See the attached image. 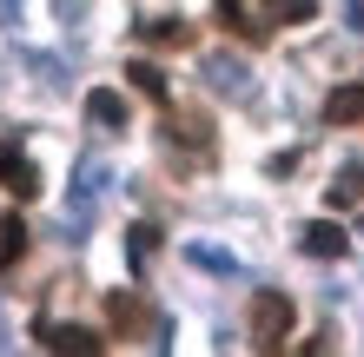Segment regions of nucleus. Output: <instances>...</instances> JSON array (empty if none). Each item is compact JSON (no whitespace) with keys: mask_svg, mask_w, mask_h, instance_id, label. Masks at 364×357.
<instances>
[{"mask_svg":"<svg viewBox=\"0 0 364 357\" xmlns=\"http://www.w3.org/2000/svg\"><path fill=\"white\" fill-rule=\"evenodd\" d=\"M245 324H252V344H259V351H278L291 338V324H298V304L285 298V291H252Z\"/></svg>","mask_w":364,"mask_h":357,"instance_id":"1","label":"nucleus"},{"mask_svg":"<svg viewBox=\"0 0 364 357\" xmlns=\"http://www.w3.org/2000/svg\"><path fill=\"white\" fill-rule=\"evenodd\" d=\"M364 192V172H338V185H331V205H351Z\"/></svg>","mask_w":364,"mask_h":357,"instance_id":"15","label":"nucleus"},{"mask_svg":"<svg viewBox=\"0 0 364 357\" xmlns=\"http://www.w3.org/2000/svg\"><path fill=\"white\" fill-rule=\"evenodd\" d=\"M212 87H219V93H239V67H232V60H212Z\"/></svg>","mask_w":364,"mask_h":357,"instance_id":"16","label":"nucleus"},{"mask_svg":"<svg viewBox=\"0 0 364 357\" xmlns=\"http://www.w3.org/2000/svg\"><path fill=\"white\" fill-rule=\"evenodd\" d=\"M139 40H146V47H192V27L173 20V13H166V20H139Z\"/></svg>","mask_w":364,"mask_h":357,"instance_id":"10","label":"nucleus"},{"mask_svg":"<svg viewBox=\"0 0 364 357\" xmlns=\"http://www.w3.org/2000/svg\"><path fill=\"white\" fill-rule=\"evenodd\" d=\"M126 79H133V87L153 99V106H173V87H166V73L153 67V60H126Z\"/></svg>","mask_w":364,"mask_h":357,"instance_id":"8","label":"nucleus"},{"mask_svg":"<svg viewBox=\"0 0 364 357\" xmlns=\"http://www.w3.org/2000/svg\"><path fill=\"white\" fill-rule=\"evenodd\" d=\"M212 7H219V20H225L232 33H245V40H265V27H252V20H245V0H212Z\"/></svg>","mask_w":364,"mask_h":357,"instance_id":"13","label":"nucleus"},{"mask_svg":"<svg viewBox=\"0 0 364 357\" xmlns=\"http://www.w3.org/2000/svg\"><path fill=\"white\" fill-rule=\"evenodd\" d=\"M33 344L40 351H60V357H93V351H106L100 331H87V324H53V318H33Z\"/></svg>","mask_w":364,"mask_h":357,"instance_id":"2","label":"nucleus"},{"mask_svg":"<svg viewBox=\"0 0 364 357\" xmlns=\"http://www.w3.org/2000/svg\"><path fill=\"white\" fill-rule=\"evenodd\" d=\"M146 318H153V311H146V298H133V291H113V298H106V324H113V338H139Z\"/></svg>","mask_w":364,"mask_h":357,"instance_id":"4","label":"nucleus"},{"mask_svg":"<svg viewBox=\"0 0 364 357\" xmlns=\"http://www.w3.org/2000/svg\"><path fill=\"white\" fill-rule=\"evenodd\" d=\"M192 258H199L205 271H232V258H225V251H219V245H192Z\"/></svg>","mask_w":364,"mask_h":357,"instance_id":"17","label":"nucleus"},{"mask_svg":"<svg viewBox=\"0 0 364 357\" xmlns=\"http://www.w3.org/2000/svg\"><path fill=\"white\" fill-rule=\"evenodd\" d=\"M325 126H364V79H351V87H331V99H325Z\"/></svg>","mask_w":364,"mask_h":357,"instance_id":"6","label":"nucleus"},{"mask_svg":"<svg viewBox=\"0 0 364 357\" xmlns=\"http://www.w3.org/2000/svg\"><path fill=\"white\" fill-rule=\"evenodd\" d=\"M0 192H14V199H33V192H40V172H33V159L20 153L14 139H0Z\"/></svg>","mask_w":364,"mask_h":357,"instance_id":"3","label":"nucleus"},{"mask_svg":"<svg viewBox=\"0 0 364 357\" xmlns=\"http://www.w3.org/2000/svg\"><path fill=\"white\" fill-rule=\"evenodd\" d=\"M298 245H305V258H345L351 251V238H345V225H331V219H318V225H305V232H298Z\"/></svg>","mask_w":364,"mask_h":357,"instance_id":"5","label":"nucleus"},{"mask_svg":"<svg viewBox=\"0 0 364 357\" xmlns=\"http://www.w3.org/2000/svg\"><path fill=\"white\" fill-rule=\"evenodd\" d=\"M27 245H33L27 219H20V212H7V219H0V278H7V271H14L20 258H27Z\"/></svg>","mask_w":364,"mask_h":357,"instance_id":"7","label":"nucleus"},{"mask_svg":"<svg viewBox=\"0 0 364 357\" xmlns=\"http://www.w3.org/2000/svg\"><path fill=\"white\" fill-rule=\"evenodd\" d=\"M87 119L106 126V133H119V126H126V99H119L113 87H93V93H87Z\"/></svg>","mask_w":364,"mask_h":357,"instance_id":"9","label":"nucleus"},{"mask_svg":"<svg viewBox=\"0 0 364 357\" xmlns=\"http://www.w3.org/2000/svg\"><path fill=\"white\" fill-rule=\"evenodd\" d=\"M166 133H173V145H192V153H212V126H205L199 113H192V119L179 113L173 126H166Z\"/></svg>","mask_w":364,"mask_h":357,"instance_id":"11","label":"nucleus"},{"mask_svg":"<svg viewBox=\"0 0 364 357\" xmlns=\"http://www.w3.org/2000/svg\"><path fill=\"white\" fill-rule=\"evenodd\" d=\"M311 13H318L311 0H278V7H272V20H285V27H305Z\"/></svg>","mask_w":364,"mask_h":357,"instance_id":"14","label":"nucleus"},{"mask_svg":"<svg viewBox=\"0 0 364 357\" xmlns=\"http://www.w3.org/2000/svg\"><path fill=\"white\" fill-rule=\"evenodd\" d=\"M153 251H159V225H133V232H126V258H133V271L153 265Z\"/></svg>","mask_w":364,"mask_h":357,"instance_id":"12","label":"nucleus"}]
</instances>
